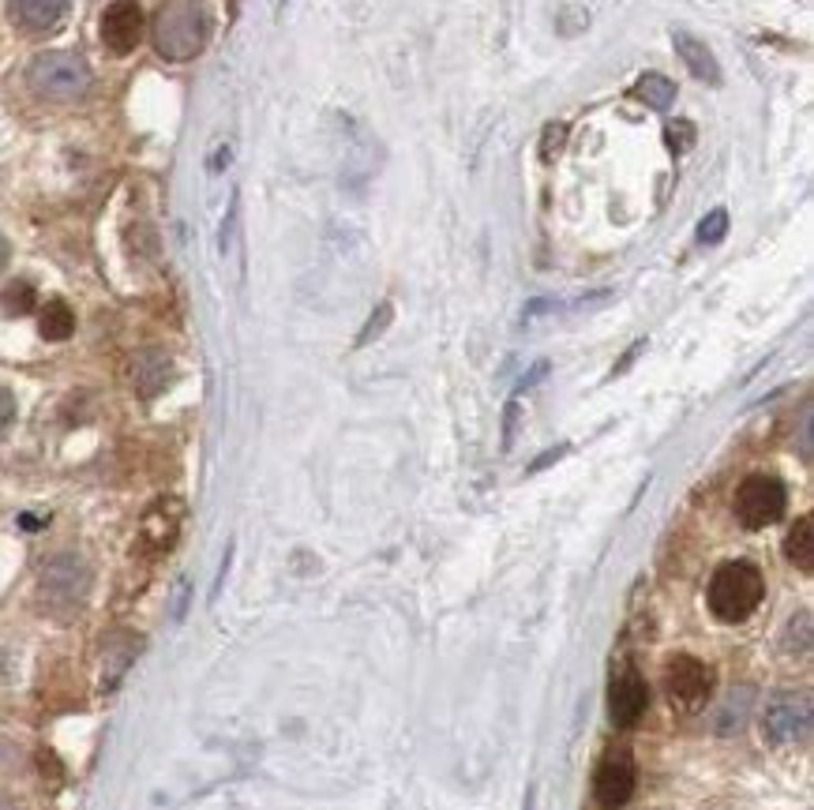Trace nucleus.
I'll return each mask as SVG.
<instances>
[{"instance_id": "obj_10", "label": "nucleus", "mask_w": 814, "mask_h": 810, "mask_svg": "<svg viewBox=\"0 0 814 810\" xmlns=\"http://www.w3.org/2000/svg\"><path fill=\"white\" fill-rule=\"evenodd\" d=\"M181 522H184L181 499H158L155 507L144 514V533H139V540H144L155 556H162V551L173 548L177 533H181Z\"/></svg>"}, {"instance_id": "obj_30", "label": "nucleus", "mask_w": 814, "mask_h": 810, "mask_svg": "<svg viewBox=\"0 0 814 810\" xmlns=\"http://www.w3.org/2000/svg\"><path fill=\"white\" fill-rule=\"evenodd\" d=\"M0 810H12V807H4V803H0Z\"/></svg>"}, {"instance_id": "obj_14", "label": "nucleus", "mask_w": 814, "mask_h": 810, "mask_svg": "<svg viewBox=\"0 0 814 810\" xmlns=\"http://www.w3.org/2000/svg\"><path fill=\"white\" fill-rule=\"evenodd\" d=\"M784 556H789V564H796L800 570H814V518L811 514H803V518L792 526L789 540H784Z\"/></svg>"}, {"instance_id": "obj_2", "label": "nucleus", "mask_w": 814, "mask_h": 810, "mask_svg": "<svg viewBox=\"0 0 814 810\" xmlns=\"http://www.w3.org/2000/svg\"><path fill=\"white\" fill-rule=\"evenodd\" d=\"M91 83L94 80H91L87 61L68 50H45L27 64V87L45 102H61V106L80 102V98H87Z\"/></svg>"}, {"instance_id": "obj_8", "label": "nucleus", "mask_w": 814, "mask_h": 810, "mask_svg": "<svg viewBox=\"0 0 814 810\" xmlns=\"http://www.w3.org/2000/svg\"><path fill=\"white\" fill-rule=\"evenodd\" d=\"M144 31H147V15L136 0H113L106 12H102V45L113 56L136 53V45L144 42Z\"/></svg>"}, {"instance_id": "obj_16", "label": "nucleus", "mask_w": 814, "mask_h": 810, "mask_svg": "<svg viewBox=\"0 0 814 810\" xmlns=\"http://www.w3.org/2000/svg\"><path fill=\"white\" fill-rule=\"evenodd\" d=\"M166 383H169V360L162 357V353H144V357H139V365H136L139 395L150 398V395H158Z\"/></svg>"}, {"instance_id": "obj_11", "label": "nucleus", "mask_w": 814, "mask_h": 810, "mask_svg": "<svg viewBox=\"0 0 814 810\" xmlns=\"http://www.w3.org/2000/svg\"><path fill=\"white\" fill-rule=\"evenodd\" d=\"M646 705H649V691H646V680H642L638 672L627 669L623 675H615V680H612L609 709H612V720L620 724V728H631V724H638V717L646 713Z\"/></svg>"}, {"instance_id": "obj_25", "label": "nucleus", "mask_w": 814, "mask_h": 810, "mask_svg": "<svg viewBox=\"0 0 814 810\" xmlns=\"http://www.w3.org/2000/svg\"><path fill=\"white\" fill-rule=\"evenodd\" d=\"M642 349H646V341H634V346L627 349V357H623V360H620V368H615V376H620V371H627V368H631V360H634V357H638V353H642Z\"/></svg>"}, {"instance_id": "obj_27", "label": "nucleus", "mask_w": 814, "mask_h": 810, "mask_svg": "<svg viewBox=\"0 0 814 810\" xmlns=\"http://www.w3.org/2000/svg\"><path fill=\"white\" fill-rule=\"evenodd\" d=\"M803 459L811 462V413L803 417Z\"/></svg>"}, {"instance_id": "obj_21", "label": "nucleus", "mask_w": 814, "mask_h": 810, "mask_svg": "<svg viewBox=\"0 0 814 810\" xmlns=\"http://www.w3.org/2000/svg\"><path fill=\"white\" fill-rule=\"evenodd\" d=\"M563 139H567V128H563V124H548V132H545V147H541L545 161H552L556 155H560V150H563Z\"/></svg>"}, {"instance_id": "obj_4", "label": "nucleus", "mask_w": 814, "mask_h": 810, "mask_svg": "<svg viewBox=\"0 0 814 810\" xmlns=\"http://www.w3.org/2000/svg\"><path fill=\"white\" fill-rule=\"evenodd\" d=\"M87 593H91V567L80 556H53L42 567V578H38L42 612H50L56 619H72L80 616Z\"/></svg>"}, {"instance_id": "obj_19", "label": "nucleus", "mask_w": 814, "mask_h": 810, "mask_svg": "<svg viewBox=\"0 0 814 810\" xmlns=\"http://www.w3.org/2000/svg\"><path fill=\"white\" fill-rule=\"evenodd\" d=\"M34 308V290L27 282H15V285H8V293H4V312H12V316H23V312H31Z\"/></svg>"}, {"instance_id": "obj_3", "label": "nucleus", "mask_w": 814, "mask_h": 810, "mask_svg": "<svg viewBox=\"0 0 814 810\" xmlns=\"http://www.w3.org/2000/svg\"><path fill=\"white\" fill-rule=\"evenodd\" d=\"M765 597V581L762 570L747 559H736V564L717 567V575L709 578V612L721 623H743V619L754 616V608L762 604Z\"/></svg>"}, {"instance_id": "obj_18", "label": "nucleus", "mask_w": 814, "mask_h": 810, "mask_svg": "<svg viewBox=\"0 0 814 810\" xmlns=\"http://www.w3.org/2000/svg\"><path fill=\"white\" fill-rule=\"evenodd\" d=\"M728 233V211L725 207H713L702 222H698V244H721Z\"/></svg>"}, {"instance_id": "obj_29", "label": "nucleus", "mask_w": 814, "mask_h": 810, "mask_svg": "<svg viewBox=\"0 0 814 810\" xmlns=\"http://www.w3.org/2000/svg\"><path fill=\"white\" fill-rule=\"evenodd\" d=\"M526 810H537V792H529V796H526Z\"/></svg>"}, {"instance_id": "obj_26", "label": "nucleus", "mask_w": 814, "mask_h": 810, "mask_svg": "<svg viewBox=\"0 0 814 810\" xmlns=\"http://www.w3.org/2000/svg\"><path fill=\"white\" fill-rule=\"evenodd\" d=\"M545 371H548V360H541V365H537L533 371H529V376L522 379V387H518V390H526V387H533V383H537V379H541V376H545Z\"/></svg>"}, {"instance_id": "obj_12", "label": "nucleus", "mask_w": 814, "mask_h": 810, "mask_svg": "<svg viewBox=\"0 0 814 810\" xmlns=\"http://www.w3.org/2000/svg\"><path fill=\"white\" fill-rule=\"evenodd\" d=\"M72 0H12V19L27 34H50L68 15Z\"/></svg>"}, {"instance_id": "obj_24", "label": "nucleus", "mask_w": 814, "mask_h": 810, "mask_svg": "<svg viewBox=\"0 0 814 810\" xmlns=\"http://www.w3.org/2000/svg\"><path fill=\"white\" fill-rule=\"evenodd\" d=\"M515 421H518V402L507 406V428H504V446L515 443Z\"/></svg>"}, {"instance_id": "obj_9", "label": "nucleus", "mask_w": 814, "mask_h": 810, "mask_svg": "<svg viewBox=\"0 0 814 810\" xmlns=\"http://www.w3.org/2000/svg\"><path fill=\"white\" fill-rule=\"evenodd\" d=\"M634 785H638L634 758L627 755V750H615V755H609L598 766V777H593V799H598L601 810H620L634 796Z\"/></svg>"}, {"instance_id": "obj_5", "label": "nucleus", "mask_w": 814, "mask_h": 810, "mask_svg": "<svg viewBox=\"0 0 814 810\" xmlns=\"http://www.w3.org/2000/svg\"><path fill=\"white\" fill-rule=\"evenodd\" d=\"M784 503H789V492H784V484L778 481V476L754 473L740 484L732 507H736V518H740L743 529H765L784 514Z\"/></svg>"}, {"instance_id": "obj_17", "label": "nucleus", "mask_w": 814, "mask_h": 810, "mask_svg": "<svg viewBox=\"0 0 814 810\" xmlns=\"http://www.w3.org/2000/svg\"><path fill=\"white\" fill-rule=\"evenodd\" d=\"M38 330H42V338H50V341H64V338H72V330H75V316H72V308L64 301H50L42 308V319H38Z\"/></svg>"}, {"instance_id": "obj_28", "label": "nucleus", "mask_w": 814, "mask_h": 810, "mask_svg": "<svg viewBox=\"0 0 814 810\" xmlns=\"http://www.w3.org/2000/svg\"><path fill=\"white\" fill-rule=\"evenodd\" d=\"M4 263H8V241L0 236V271H4Z\"/></svg>"}, {"instance_id": "obj_13", "label": "nucleus", "mask_w": 814, "mask_h": 810, "mask_svg": "<svg viewBox=\"0 0 814 810\" xmlns=\"http://www.w3.org/2000/svg\"><path fill=\"white\" fill-rule=\"evenodd\" d=\"M672 45H676L679 61L687 64L695 80L713 83V87H717V83H721V64H717V56L709 53V45H706V42H698V38H695V34H687V31H676V34H672Z\"/></svg>"}, {"instance_id": "obj_20", "label": "nucleus", "mask_w": 814, "mask_h": 810, "mask_svg": "<svg viewBox=\"0 0 814 810\" xmlns=\"http://www.w3.org/2000/svg\"><path fill=\"white\" fill-rule=\"evenodd\" d=\"M391 316H394V308L383 301L380 308L372 312V319H368V327L361 330V338H357V346H368V341H372V338H380L383 330H387V323H391Z\"/></svg>"}, {"instance_id": "obj_15", "label": "nucleus", "mask_w": 814, "mask_h": 810, "mask_svg": "<svg viewBox=\"0 0 814 810\" xmlns=\"http://www.w3.org/2000/svg\"><path fill=\"white\" fill-rule=\"evenodd\" d=\"M634 98L646 102V106H653V109H668L672 102H676V83L660 72H646L638 83H634Z\"/></svg>"}, {"instance_id": "obj_6", "label": "nucleus", "mask_w": 814, "mask_h": 810, "mask_svg": "<svg viewBox=\"0 0 814 810\" xmlns=\"http://www.w3.org/2000/svg\"><path fill=\"white\" fill-rule=\"evenodd\" d=\"M762 736L773 747H792V743L811 739V698L807 694H778L765 705Z\"/></svg>"}, {"instance_id": "obj_22", "label": "nucleus", "mask_w": 814, "mask_h": 810, "mask_svg": "<svg viewBox=\"0 0 814 810\" xmlns=\"http://www.w3.org/2000/svg\"><path fill=\"white\" fill-rule=\"evenodd\" d=\"M12 421H15V398L8 387H0V435L12 428Z\"/></svg>"}, {"instance_id": "obj_7", "label": "nucleus", "mask_w": 814, "mask_h": 810, "mask_svg": "<svg viewBox=\"0 0 814 810\" xmlns=\"http://www.w3.org/2000/svg\"><path fill=\"white\" fill-rule=\"evenodd\" d=\"M665 691L679 709H698L713 694V669L690 653H676L665 669Z\"/></svg>"}, {"instance_id": "obj_23", "label": "nucleus", "mask_w": 814, "mask_h": 810, "mask_svg": "<svg viewBox=\"0 0 814 810\" xmlns=\"http://www.w3.org/2000/svg\"><path fill=\"white\" fill-rule=\"evenodd\" d=\"M567 451H571V446H556V451H545V459H537L533 465H529V473H541L545 470V465H552V462H560L563 459V454Z\"/></svg>"}, {"instance_id": "obj_1", "label": "nucleus", "mask_w": 814, "mask_h": 810, "mask_svg": "<svg viewBox=\"0 0 814 810\" xmlns=\"http://www.w3.org/2000/svg\"><path fill=\"white\" fill-rule=\"evenodd\" d=\"M155 50L162 61H192L207 50L211 38V12L203 0H162V8L155 12Z\"/></svg>"}]
</instances>
